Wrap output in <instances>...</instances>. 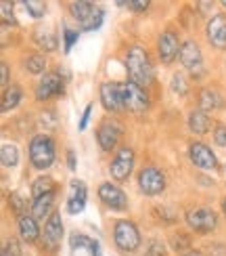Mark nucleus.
Segmentation results:
<instances>
[{"instance_id":"aec40b11","label":"nucleus","mask_w":226,"mask_h":256,"mask_svg":"<svg viewBox=\"0 0 226 256\" xmlns=\"http://www.w3.org/2000/svg\"><path fill=\"white\" fill-rule=\"evenodd\" d=\"M55 191H57V185L52 183V178H48V176H40L34 180V185H31V196H34V200L50 196V194H55Z\"/></svg>"},{"instance_id":"1a4fd4ad","label":"nucleus","mask_w":226,"mask_h":256,"mask_svg":"<svg viewBox=\"0 0 226 256\" xmlns=\"http://www.w3.org/2000/svg\"><path fill=\"white\" fill-rule=\"evenodd\" d=\"M120 134H122V126L120 124L111 122V120H105L99 126L96 138H99V145L105 149V152H111V149L117 145V141H120Z\"/></svg>"},{"instance_id":"37998d69","label":"nucleus","mask_w":226,"mask_h":256,"mask_svg":"<svg viewBox=\"0 0 226 256\" xmlns=\"http://www.w3.org/2000/svg\"><path fill=\"white\" fill-rule=\"evenodd\" d=\"M90 252H92V256H99V242H94V240H92V244H90Z\"/></svg>"},{"instance_id":"ea45409f","label":"nucleus","mask_w":226,"mask_h":256,"mask_svg":"<svg viewBox=\"0 0 226 256\" xmlns=\"http://www.w3.org/2000/svg\"><path fill=\"white\" fill-rule=\"evenodd\" d=\"M174 244H176V250H185V248H189V240L187 238H182V236H176L174 238Z\"/></svg>"},{"instance_id":"de8ad7c7","label":"nucleus","mask_w":226,"mask_h":256,"mask_svg":"<svg viewBox=\"0 0 226 256\" xmlns=\"http://www.w3.org/2000/svg\"><path fill=\"white\" fill-rule=\"evenodd\" d=\"M222 4H224V8H226V0H224V2H222Z\"/></svg>"},{"instance_id":"72a5a7b5","label":"nucleus","mask_w":226,"mask_h":256,"mask_svg":"<svg viewBox=\"0 0 226 256\" xmlns=\"http://www.w3.org/2000/svg\"><path fill=\"white\" fill-rule=\"evenodd\" d=\"M63 36H65V50H71V46L75 44V40H78V32L65 28L63 30Z\"/></svg>"},{"instance_id":"58836bf2","label":"nucleus","mask_w":226,"mask_h":256,"mask_svg":"<svg viewBox=\"0 0 226 256\" xmlns=\"http://www.w3.org/2000/svg\"><path fill=\"white\" fill-rule=\"evenodd\" d=\"M90 112H92V105H88L82 116V120H80V130H86V126H88V118H90Z\"/></svg>"},{"instance_id":"a211bd4d","label":"nucleus","mask_w":226,"mask_h":256,"mask_svg":"<svg viewBox=\"0 0 226 256\" xmlns=\"http://www.w3.org/2000/svg\"><path fill=\"white\" fill-rule=\"evenodd\" d=\"M19 233H21V240H23V242L34 244L38 240V236H40L36 218L34 216H21L19 218Z\"/></svg>"},{"instance_id":"2eb2a0df","label":"nucleus","mask_w":226,"mask_h":256,"mask_svg":"<svg viewBox=\"0 0 226 256\" xmlns=\"http://www.w3.org/2000/svg\"><path fill=\"white\" fill-rule=\"evenodd\" d=\"M61 238H63V220H61L59 212H52L46 220V225H44V242L50 250H55L57 244L61 242Z\"/></svg>"},{"instance_id":"a878e982","label":"nucleus","mask_w":226,"mask_h":256,"mask_svg":"<svg viewBox=\"0 0 226 256\" xmlns=\"http://www.w3.org/2000/svg\"><path fill=\"white\" fill-rule=\"evenodd\" d=\"M103 19H105L103 8L96 6V8L92 10V13H90V17L86 19V21H82V28H84V30H88V32H92V30H99V28L103 26Z\"/></svg>"},{"instance_id":"5701e85b","label":"nucleus","mask_w":226,"mask_h":256,"mask_svg":"<svg viewBox=\"0 0 226 256\" xmlns=\"http://www.w3.org/2000/svg\"><path fill=\"white\" fill-rule=\"evenodd\" d=\"M52 200H55V194L34 200V206H31L34 218H44V214H48V210H50V206H52Z\"/></svg>"},{"instance_id":"a19ab883","label":"nucleus","mask_w":226,"mask_h":256,"mask_svg":"<svg viewBox=\"0 0 226 256\" xmlns=\"http://www.w3.org/2000/svg\"><path fill=\"white\" fill-rule=\"evenodd\" d=\"M0 82H2V86H6V82H8V68H6V63H0Z\"/></svg>"},{"instance_id":"a18cd8bd","label":"nucleus","mask_w":226,"mask_h":256,"mask_svg":"<svg viewBox=\"0 0 226 256\" xmlns=\"http://www.w3.org/2000/svg\"><path fill=\"white\" fill-rule=\"evenodd\" d=\"M185 256H203L201 252H189V254H185Z\"/></svg>"},{"instance_id":"c9c22d12","label":"nucleus","mask_w":226,"mask_h":256,"mask_svg":"<svg viewBox=\"0 0 226 256\" xmlns=\"http://www.w3.org/2000/svg\"><path fill=\"white\" fill-rule=\"evenodd\" d=\"M214 141H216V145L220 147H226V126H218L216 132H214Z\"/></svg>"},{"instance_id":"6ab92c4d","label":"nucleus","mask_w":226,"mask_h":256,"mask_svg":"<svg viewBox=\"0 0 226 256\" xmlns=\"http://www.w3.org/2000/svg\"><path fill=\"white\" fill-rule=\"evenodd\" d=\"M210 126H212V120H210V116L206 112H193L189 116V128L193 132H197V134H206L210 130Z\"/></svg>"},{"instance_id":"393cba45","label":"nucleus","mask_w":226,"mask_h":256,"mask_svg":"<svg viewBox=\"0 0 226 256\" xmlns=\"http://www.w3.org/2000/svg\"><path fill=\"white\" fill-rule=\"evenodd\" d=\"M0 160H2V164L4 166H17L19 162V152H17V147L13 143H4L2 149H0Z\"/></svg>"},{"instance_id":"f03ea898","label":"nucleus","mask_w":226,"mask_h":256,"mask_svg":"<svg viewBox=\"0 0 226 256\" xmlns=\"http://www.w3.org/2000/svg\"><path fill=\"white\" fill-rule=\"evenodd\" d=\"M29 160H31V166L38 168V170L48 168L52 162H55V143H52V138L46 134H38V136L31 138Z\"/></svg>"},{"instance_id":"423d86ee","label":"nucleus","mask_w":226,"mask_h":256,"mask_svg":"<svg viewBox=\"0 0 226 256\" xmlns=\"http://www.w3.org/2000/svg\"><path fill=\"white\" fill-rule=\"evenodd\" d=\"M132 168H134V152L130 147H122L120 152H117L115 160L111 162L109 172H111V176L115 180H128Z\"/></svg>"},{"instance_id":"0eeeda50","label":"nucleus","mask_w":226,"mask_h":256,"mask_svg":"<svg viewBox=\"0 0 226 256\" xmlns=\"http://www.w3.org/2000/svg\"><path fill=\"white\" fill-rule=\"evenodd\" d=\"M138 187L147 196H157L166 189V176L159 172L157 168H145L138 174Z\"/></svg>"},{"instance_id":"39448f33","label":"nucleus","mask_w":226,"mask_h":256,"mask_svg":"<svg viewBox=\"0 0 226 256\" xmlns=\"http://www.w3.org/2000/svg\"><path fill=\"white\" fill-rule=\"evenodd\" d=\"M187 222H189L191 229L208 233V231L216 229L218 218H216V212H214V210H210V208H197V210L187 212Z\"/></svg>"},{"instance_id":"b1692460","label":"nucleus","mask_w":226,"mask_h":256,"mask_svg":"<svg viewBox=\"0 0 226 256\" xmlns=\"http://www.w3.org/2000/svg\"><path fill=\"white\" fill-rule=\"evenodd\" d=\"M94 8H96V6H94L92 2H86V0H80V2H73V4H71V15H73V17L82 24V21H86V19L90 17V13H92Z\"/></svg>"},{"instance_id":"bb28decb","label":"nucleus","mask_w":226,"mask_h":256,"mask_svg":"<svg viewBox=\"0 0 226 256\" xmlns=\"http://www.w3.org/2000/svg\"><path fill=\"white\" fill-rule=\"evenodd\" d=\"M44 66H46L44 57H40V55H27L25 57V70L31 74H42L44 72Z\"/></svg>"},{"instance_id":"49530a36","label":"nucleus","mask_w":226,"mask_h":256,"mask_svg":"<svg viewBox=\"0 0 226 256\" xmlns=\"http://www.w3.org/2000/svg\"><path fill=\"white\" fill-rule=\"evenodd\" d=\"M222 210H224V214H226V200L222 202Z\"/></svg>"},{"instance_id":"f704fd0d","label":"nucleus","mask_w":226,"mask_h":256,"mask_svg":"<svg viewBox=\"0 0 226 256\" xmlns=\"http://www.w3.org/2000/svg\"><path fill=\"white\" fill-rule=\"evenodd\" d=\"M0 8H2V24H13V6H10L6 0H2V4H0Z\"/></svg>"},{"instance_id":"473e14b6","label":"nucleus","mask_w":226,"mask_h":256,"mask_svg":"<svg viewBox=\"0 0 226 256\" xmlns=\"http://www.w3.org/2000/svg\"><path fill=\"white\" fill-rule=\"evenodd\" d=\"M90 244H92V240H88L86 236H78V233H73L71 236V248H90Z\"/></svg>"},{"instance_id":"cd10ccee","label":"nucleus","mask_w":226,"mask_h":256,"mask_svg":"<svg viewBox=\"0 0 226 256\" xmlns=\"http://www.w3.org/2000/svg\"><path fill=\"white\" fill-rule=\"evenodd\" d=\"M25 8H27V13L36 19L44 17V13H46V4L40 2V0H25Z\"/></svg>"},{"instance_id":"c756f323","label":"nucleus","mask_w":226,"mask_h":256,"mask_svg":"<svg viewBox=\"0 0 226 256\" xmlns=\"http://www.w3.org/2000/svg\"><path fill=\"white\" fill-rule=\"evenodd\" d=\"M84 206H86V200H80V198L69 196V200H67V210L71 212V214H80V212L84 210Z\"/></svg>"},{"instance_id":"e433bc0d","label":"nucleus","mask_w":226,"mask_h":256,"mask_svg":"<svg viewBox=\"0 0 226 256\" xmlns=\"http://www.w3.org/2000/svg\"><path fill=\"white\" fill-rule=\"evenodd\" d=\"M2 256H19V248H17V242H6L4 248H2Z\"/></svg>"},{"instance_id":"ddd939ff","label":"nucleus","mask_w":226,"mask_h":256,"mask_svg":"<svg viewBox=\"0 0 226 256\" xmlns=\"http://www.w3.org/2000/svg\"><path fill=\"white\" fill-rule=\"evenodd\" d=\"M61 92H63V78L59 74H44V78L40 80L38 88H36V97L40 101H44L50 97H57Z\"/></svg>"},{"instance_id":"20e7f679","label":"nucleus","mask_w":226,"mask_h":256,"mask_svg":"<svg viewBox=\"0 0 226 256\" xmlns=\"http://www.w3.org/2000/svg\"><path fill=\"white\" fill-rule=\"evenodd\" d=\"M122 92H124V108L130 110L132 114H141L147 112L149 108V97L147 92L134 82H126L122 84Z\"/></svg>"},{"instance_id":"4be33fe9","label":"nucleus","mask_w":226,"mask_h":256,"mask_svg":"<svg viewBox=\"0 0 226 256\" xmlns=\"http://www.w3.org/2000/svg\"><path fill=\"white\" fill-rule=\"evenodd\" d=\"M21 101V88L19 86H10L2 92V112H10L17 108V103Z\"/></svg>"},{"instance_id":"6e6552de","label":"nucleus","mask_w":226,"mask_h":256,"mask_svg":"<svg viewBox=\"0 0 226 256\" xmlns=\"http://www.w3.org/2000/svg\"><path fill=\"white\" fill-rule=\"evenodd\" d=\"M101 103L107 112H122L124 110V92L122 84L105 82L101 86Z\"/></svg>"},{"instance_id":"4468645a","label":"nucleus","mask_w":226,"mask_h":256,"mask_svg":"<svg viewBox=\"0 0 226 256\" xmlns=\"http://www.w3.org/2000/svg\"><path fill=\"white\" fill-rule=\"evenodd\" d=\"M208 40L216 48H226V15H216L208 24Z\"/></svg>"},{"instance_id":"f8f14e48","label":"nucleus","mask_w":226,"mask_h":256,"mask_svg":"<svg viewBox=\"0 0 226 256\" xmlns=\"http://www.w3.org/2000/svg\"><path fill=\"white\" fill-rule=\"evenodd\" d=\"M189 156H191V162L195 164L197 168H203V170L216 168V156H214V152H212L208 145H203V143H191Z\"/></svg>"},{"instance_id":"2f4dec72","label":"nucleus","mask_w":226,"mask_h":256,"mask_svg":"<svg viewBox=\"0 0 226 256\" xmlns=\"http://www.w3.org/2000/svg\"><path fill=\"white\" fill-rule=\"evenodd\" d=\"M10 206H13V210H15V214L21 218V216H23V214H21V212H23L25 210V204H23V200H21L17 194H10Z\"/></svg>"},{"instance_id":"79ce46f5","label":"nucleus","mask_w":226,"mask_h":256,"mask_svg":"<svg viewBox=\"0 0 226 256\" xmlns=\"http://www.w3.org/2000/svg\"><path fill=\"white\" fill-rule=\"evenodd\" d=\"M212 256H226V248L222 244H214L212 246Z\"/></svg>"},{"instance_id":"c03bdc74","label":"nucleus","mask_w":226,"mask_h":256,"mask_svg":"<svg viewBox=\"0 0 226 256\" xmlns=\"http://www.w3.org/2000/svg\"><path fill=\"white\" fill-rule=\"evenodd\" d=\"M67 160H69V168H71V170H75V156H73V152H69V154H67Z\"/></svg>"},{"instance_id":"9d476101","label":"nucleus","mask_w":226,"mask_h":256,"mask_svg":"<svg viewBox=\"0 0 226 256\" xmlns=\"http://www.w3.org/2000/svg\"><path fill=\"white\" fill-rule=\"evenodd\" d=\"M99 198L105 206H109L113 210H124L128 206V200H126V194L120 189V187H115L111 183H103L99 187Z\"/></svg>"},{"instance_id":"dca6fc26","label":"nucleus","mask_w":226,"mask_h":256,"mask_svg":"<svg viewBox=\"0 0 226 256\" xmlns=\"http://www.w3.org/2000/svg\"><path fill=\"white\" fill-rule=\"evenodd\" d=\"M180 63L185 68H189V70H197L201 66V50L197 46V42L189 40V42L182 44V48H180Z\"/></svg>"},{"instance_id":"f3484780","label":"nucleus","mask_w":226,"mask_h":256,"mask_svg":"<svg viewBox=\"0 0 226 256\" xmlns=\"http://www.w3.org/2000/svg\"><path fill=\"white\" fill-rule=\"evenodd\" d=\"M34 42H36V44H38L42 50H46V52L55 50L57 44H59L55 32L48 30V28H38V30L34 32Z\"/></svg>"},{"instance_id":"c85d7f7f","label":"nucleus","mask_w":226,"mask_h":256,"mask_svg":"<svg viewBox=\"0 0 226 256\" xmlns=\"http://www.w3.org/2000/svg\"><path fill=\"white\" fill-rule=\"evenodd\" d=\"M172 90L178 92V94L189 92V84H187L185 76H180V74H174V76H172Z\"/></svg>"},{"instance_id":"7ed1b4c3","label":"nucleus","mask_w":226,"mask_h":256,"mask_svg":"<svg viewBox=\"0 0 226 256\" xmlns=\"http://www.w3.org/2000/svg\"><path fill=\"white\" fill-rule=\"evenodd\" d=\"M115 246L122 252H134L141 246V233H138L136 225L130 220H120L115 225V233H113Z\"/></svg>"},{"instance_id":"4c0bfd02","label":"nucleus","mask_w":226,"mask_h":256,"mask_svg":"<svg viewBox=\"0 0 226 256\" xmlns=\"http://www.w3.org/2000/svg\"><path fill=\"white\" fill-rule=\"evenodd\" d=\"M149 252H151V256H168V254H166V250H164V246H161L159 242H153V244H151Z\"/></svg>"},{"instance_id":"f257e3e1","label":"nucleus","mask_w":226,"mask_h":256,"mask_svg":"<svg viewBox=\"0 0 226 256\" xmlns=\"http://www.w3.org/2000/svg\"><path fill=\"white\" fill-rule=\"evenodd\" d=\"M126 68L128 74H130V82L138 84V86H149L153 82V66L149 61V55L143 46L134 44L130 50H128V57H126Z\"/></svg>"},{"instance_id":"7c9ffc66","label":"nucleus","mask_w":226,"mask_h":256,"mask_svg":"<svg viewBox=\"0 0 226 256\" xmlns=\"http://www.w3.org/2000/svg\"><path fill=\"white\" fill-rule=\"evenodd\" d=\"M120 6H128L130 10H134V13H145L149 8V2L147 0H130V2H120Z\"/></svg>"},{"instance_id":"412c9836","label":"nucleus","mask_w":226,"mask_h":256,"mask_svg":"<svg viewBox=\"0 0 226 256\" xmlns=\"http://www.w3.org/2000/svg\"><path fill=\"white\" fill-rule=\"evenodd\" d=\"M199 105H201V112H214L216 108H220V105H222L220 94L214 92V90H210V88L201 90V94H199Z\"/></svg>"},{"instance_id":"9b49d317","label":"nucleus","mask_w":226,"mask_h":256,"mask_svg":"<svg viewBox=\"0 0 226 256\" xmlns=\"http://www.w3.org/2000/svg\"><path fill=\"white\" fill-rule=\"evenodd\" d=\"M180 44H178V36L174 32H164L159 36V42H157V50H159V57L164 63H172L178 55H180Z\"/></svg>"}]
</instances>
